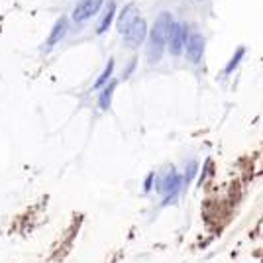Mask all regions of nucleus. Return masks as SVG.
I'll return each mask as SVG.
<instances>
[{
  "label": "nucleus",
  "instance_id": "nucleus-2",
  "mask_svg": "<svg viewBox=\"0 0 263 263\" xmlns=\"http://www.w3.org/2000/svg\"><path fill=\"white\" fill-rule=\"evenodd\" d=\"M183 181H185V177L179 175L173 167H169V171L157 179L155 188H157V193L163 197V204L171 202L177 195L181 193V188H183Z\"/></svg>",
  "mask_w": 263,
  "mask_h": 263
},
{
  "label": "nucleus",
  "instance_id": "nucleus-11",
  "mask_svg": "<svg viewBox=\"0 0 263 263\" xmlns=\"http://www.w3.org/2000/svg\"><path fill=\"white\" fill-rule=\"evenodd\" d=\"M114 65H116V61H114L112 57H110V59H108V63H106V67H104V71H102L101 75H99L97 83H94V88H97V90H102V88H104L106 85H108V83H110V81H112L110 77H112Z\"/></svg>",
  "mask_w": 263,
  "mask_h": 263
},
{
  "label": "nucleus",
  "instance_id": "nucleus-3",
  "mask_svg": "<svg viewBox=\"0 0 263 263\" xmlns=\"http://www.w3.org/2000/svg\"><path fill=\"white\" fill-rule=\"evenodd\" d=\"M187 39H188V30L183 22H175L173 30H171V38H169V51L173 57H179L185 47H187Z\"/></svg>",
  "mask_w": 263,
  "mask_h": 263
},
{
  "label": "nucleus",
  "instance_id": "nucleus-12",
  "mask_svg": "<svg viewBox=\"0 0 263 263\" xmlns=\"http://www.w3.org/2000/svg\"><path fill=\"white\" fill-rule=\"evenodd\" d=\"M244 55H246V47L244 45H240L238 50L234 51V55L230 57V61L226 63V67H224V75H230V73H234L236 69H238V65L242 63V59H244Z\"/></svg>",
  "mask_w": 263,
  "mask_h": 263
},
{
  "label": "nucleus",
  "instance_id": "nucleus-4",
  "mask_svg": "<svg viewBox=\"0 0 263 263\" xmlns=\"http://www.w3.org/2000/svg\"><path fill=\"white\" fill-rule=\"evenodd\" d=\"M146 38H148V22L144 18H138L134 22V26L124 34L126 45L132 47V50H138L139 45L146 41Z\"/></svg>",
  "mask_w": 263,
  "mask_h": 263
},
{
  "label": "nucleus",
  "instance_id": "nucleus-14",
  "mask_svg": "<svg viewBox=\"0 0 263 263\" xmlns=\"http://www.w3.org/2000/svg\"><path fill=\"white\" fill-rule=\"evenodd\" d=\"M153 185H155V173H150L146 177V181H144V193H150Z\"/></svg>",
  "mask_w": 263,
  "mask_h": 263
},
{
  "label": "nucleus",
  "instance_id": "nucleus-8",
  "mask_svg": "<svg viewBox=\"0 0 263 263\" xmlns=\"http://www.w3.org/2000/svg\"><path fill=\"white\" fill-rule=\"evenodd\" d=\"M67 28H69V18H67V16H59V20L51 28L50 38H47V45L59 43V41L65 38V34H67Z\"/></svg>",
  "mask_w": 263,
  "mask_h": 263
},
{
  "label": "nucleus",
  "instance_id": "nucleus-10",
  "mask_svg": "<svg viewBox=\"0 0 263 263\" xmlns=\"http://www.w3.org/2000/svg\"><path fill=\"white\" fill-rule=\"evenodd\" d=\"M114 18H116V2H110L108 8H106V12H104V16H102L101 24L97 28V34H106V32L110 30V26H112Z\"/></svg>",
  "mask_w": 263,
  "mask_h": 263
},
{
  "label": "nucleus",
  "instance_id": "nucleus-6",
  "mask_svg": "<svg viewBox=\"0 0 263 263\" xmlns=\"http://www.w3.org/2000/svg\"><path fill=\"white\" fill-rule=\"evenodd\" d=\"M104 0H81L75 6V10L71 14V20L73 22H85L88 18H92L94 14L101 12Z\"/></svg>",
  "mask_w": 263,
  "mask_h": 263
},
{
  "label": "nucleus",
  "instance_id": "nucleus-13",
  "mask_svg": "<svg viewBox=\"0 0 263 263\" xmlns=\"http://www.w3.org/2000/svg\"><path fill=\"white\" fill-rule=\"evenodd\" d=\"M197 171H199V163L188 161L187 169H185V183H190V181L195 179V175H197Z\"/></svg>",
  "mask_w": 263,
  "mask_h": 263
},
{
  "label": "nucleus",
  "instance_id": "nucleus-1",
  "mask_svg": "<svg viewBox=\"0 0 263 263\" xmlns=\"http://www.w3.org/2000/svg\"><path fill=\"white\" fill-rule=\"evenodd\" d=\"M173 16L169 12H161L155 22L151 26L150 32V45H148V51H150V61H157L163 55V50L165 45H169V38H171V30H173Z\"/></svg>",
  "mask_w": 263,
  "mask_h": 263
},
{
  "label": "nucleus",
  "instance_id": "nucleus-5",
  "mask_svg": "<svg viewBox=\"0 0 263 263\" xmlns=\"http://www.w3.org/2000/svg\"><path fill=\"white\" fill-rule=\"evenodd\" d=\"M204 53V38L201 32H188L187 47H185V55L193 65H199Z\"/></svg>",
  "mask_w": 263,
  "mask_h": 263
},
{
  "label": "nucleus",
  "instance_id": "nucleus-9",
  "mask_svg": "<svg viewBox=\"0 0 263 263\" xmlns=\"http://www.w3.org/2000/svg\"><path fill=\"white\" fill-rule=\"evenodd\" d=\"M116 87H118V81H114L112 79V81L101 90V97H99V108H101V110H108V108H110Z\"/></svg>",
  "mask_w": 263,
  "mask_h": 263
},
{
  "label": "nucleus",
  "instance_id": "nucleus-7",
  "mask_svg": "<svg viewBox=\"0 0 263 263\" xmlns=\"http://www.w3.org/2000/svg\"><path fill=\"white\" fill-rule=\"evenodd\" d=\"M138 18H139L138 6H136L134 2L126 4L124 8L120 10V14H118V18H116V30H118L120 34H126V32L134 26V22H136Z\"/></svg>",
  "mask_w": 263,
  "mask_h": 263
}]
</instances>
